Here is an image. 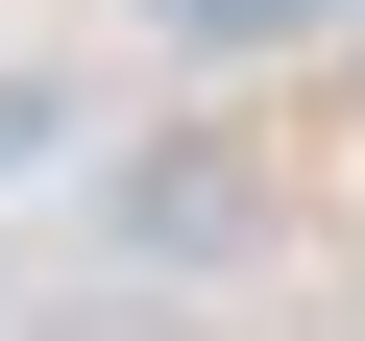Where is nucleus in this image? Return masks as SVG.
<instances>
[{
  "label": "nucleus",
  "instance_id": "nucleus-1",
  "mask_svg": "<svg viewBox=\"0 0 365 341\" xmlns=\"http://www.w3.org/2000/svg\"><path fill=\"white\" fill-rule=\"evenodd\" d=\"M122 244H146V268H244V244H268V170H220V146H146V170H122Z\"/></svg>",
  "mask_w": 365,
  "mask_h": 341
},
{
  "label": "nucleus",
  "instance_id": "nucleus-2",
  "mask_svg": "<svg viewBox=\"0 0 365 341\" xmlns=\"http://www.w3.org/2000/svg\"><path fill=\"white\" fill-rule=\"evenodd\" d=\"M49 146H73V122H49V73H0V170H49Z\"/></svg>",
  "mask_w": 365,
  "mask_h": 341
},
{
  "label": "nucleus",
  "instance_id": "nucleus-3",
  "mask_svg": "<svg viewBox=\"0 0 365 341\" xmlns=\"http://www.w3.org/2000/svg\"><path fill=\"white\" fill-rule=\"evenodd\" d=\"M49 341H170V292H73V317H49Z\"/></svg>",
  "mask_w": 365,
  "mask_h": 341
}]
</instances>
